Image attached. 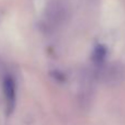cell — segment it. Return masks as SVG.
Listing matches in <instances>:
<instances>
[{
  "mask_svg": "<svg viewBox=\"0 0 125 125\" xmlns=\"http://www.w3.org/2000/svg\"><path fill=\"white\" fill-rule=\"evenodd\" d=\"M3 94L6 100L7 113L11 114L15 105V83L11 76H7L3 80Z\"/></svg>",
  "mask_w": 125,
  "mask_h": 125,
  "instance_id": "1",
  "label": "cell"
},
{
  "mask_svg": "<svg viewBox=\"0 0 125 125\" xmlns=\"http://www.w3.org/2000/svg\"><path fill=\"white\" fill-rule=\"evenodd\" d=\"M106 56V50L103 45H97L93 51V55H92V58L93 62L98 65H101L102 62H104Z\"/></svg>",
  "mask_w": 125,
  "mask_h": 125,
  "instance_id": "2",
  "label": "cell"
}]
</instances>
